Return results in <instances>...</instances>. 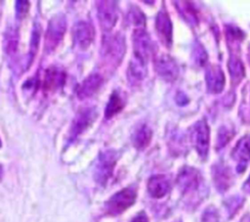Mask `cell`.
Segmentation results:
<instances>
[{
	"label": "cell",
	"instance_id": "6da1fadb",
	"mask_svg": "<svg viewBox=\"0 0 250 222\" xmlns=\"http://www.w3.org/2000/svg\"><path fill=\"white\" fill-rule=\"evenodd\" d=\"M126 51V41L122 34L104 35L101 47V56L104 61L112 66H118Z\"/></svg>",
	"mask_w": 250,
	"mask_h": 222
},
{
	"label": "cell",
	"instance_id": "7a4b0ae2",
	"mask_svg": "<svg viewBox=\"0 0 250 222\" xmlns=\"http://www.w3.org/2000/svg\"><path fill=\"white\" fill-rule=\"evenodd\" d=\"M67 22L62 13H58L49 21L47 30L44 39V51L45 53L54 52L60 45L66 31Z\"/></svg>",
	"mask_w": 250,
	"mask_h": 222
},
{
	"label": "cell",
	"instance_id": "3957f363",
	"mask_svg": "<svg viewBox=\"0 0 250 222\" xmlns=\"http://www.w3.org/2000/svg\"><path fill=\"white\" fill-rule=\"evenodd\" d=\"M117 159L118 153L113 149H107L100 153L94 169V178L99 185L104 186L107 183L113 174Z\"/></svg>",
	"mask_w": 250,
	"mask_h": 222
},
{
	"label": "cell",
	"instance_id": "277c9868",
	"mask_svg": "<svg viewBox=\"0 0 250 222\" xmlns=\"http://www.w3.org/2000/svg\"><path fill=\"white\" fill-rule=\"evenodd\" d=\"M137 191L134 187H127L112 195L104 203V210L108 215H118L134 204Z\"/></svg>",
	"mask_w": 250,
	"mask_h": 222
},
{
	"label": "cell",
	"instance_id": "5b68a950",
	"mask_svg": "<svg viewBox=\"0 0 250 222\" xmlns=\"http://www.w3.org/2000/svg\"><path fill=\"white\" fill-rule=\"evenodd\" d=\"M98 117V111L95 107L80 109L75 114L69 127L67 142L72 143L95 122Z\"/></svg>",
	"mask_w": 250,
	"mask_h": 222
},
{
	"label": "cell",
	"instance_id": "8992f818",
	"mask_svg": "<svg viewBox=\"0 0 250 222\" xmlns=\"http://www.w3.org/2000/svg\"><path fill=\"white\" fill-rule=\"evenodd\" d=\"M190 141L200 157L205 158L209 151L210 129L205 119H199L189 128Z\"/></svg>",
	"mask_w": 250,
	"mask_h": 222
},
{
	"label": "cell",
	"instance_id": "52a82bcc",
	"mask_svg": "<svg viewBox=\"0 0 250 222\" xmlns=\"http://www.w3.org/2000/svg\"><path fill=\"white\" fill-rule=\"evenodd\" d=\"M115 1H98L97 18L101 29L109 32L117 22L118 10Z\"/></svg>",
	"mask_w": 250,
	"mask_h": 222
},
{
	"label": "cell",
	"instance_id": "ba28073f",
	"mask_svg": "<svg viewBox=\"0 0 250 222\" xmlns=\"http://www.w3.org/2000/svg\"><path fill=\"white\" fill-rule=\"evenodd\" d=\"M71 35L73 46L79 51H85L95 39V29L90 22L79 21L72 26Z\"/></svg>",
	"mask_w": 250,
	"mask_h": 222
},
{
	"label": "cell",
	"instance_id": "9c48e42d",
	"mask_svg": "<svg viewBox=\"0 0 250 222\" xmlns=\"http://www.w3.org/2000/svg\"><path fill=\"white\" fill-rule=\"evenodd\" d=\"M154 70L161 79L167 82L175 81L180 72L177 62L168 54L156 56L154 59Z\"/></svg>",
	"mask_w": 250,
	"mask_h": 222
},
{
	"label": "cell",
	"instance_id": "30bf717a",
	"mask_svg": "<svg viewBox=\"0 0 250 222\" xmlns=\"http://www.w3.org/2000/svg\"><path fill=\"white\" fill-rule=\"evenodd\" d=\"M155 30L159 41L166 47L170 48L173 42V23L167 9L163 6L155 18Z\"/></svg>",
	"mask_w": 250,
	"mask_h": 222
},
{
	"label": "cell",
	"instance_id": "8fae6325",
	"mask_svg": "<svg viewBox=\"0 0 250 222\" xmlns=\"http://www.w3.org/2000/svg\"><path fill=\"white\" fill-rule=\"evenodd\" d=\"M200 181L201 177L198 170L190 166L182 167L177 176V184L183 194H189L197 190Z\"/></svg>",
	"mask_w": 250,
	"mask_h": 222
},
{
	"label": "cell",
	"instance_id": "7c38bea8",
	"mask_svg": "<svg viewBox=\"0 0 250 222\" xmlns=\"http://www.w3.org/2000/svg\"><path fill=\"white\" fill-rule=\"evenodd\" d=\"M148 59L133 53L128 65L127 78L131 84L141 83L147 75Z\"/></svg>",
	"mask_w": 250,
	"mask_h": 222
},
{
	"label": "cell",
	"instance_id": "4fadbf2b",
	"mask_svg": "<svg viewBox=\"0 0 250 222\" xmlns=\"http://www.w3.org/2000/svg\"><path fill=\"white\" fill-rule=\"evenodd\" d=\"M66 73L61 67L57 66H50L45 70L43 79V91L51 94L60 90L65 83Z\"/></svg>",
	"mask_w": 250,
	"mask_h": 222
},
{
	"label": "cell",
	"instance_id": "5bb4252c",
	"mask_svg": "<svg viewBox=\"0 0 250 222\" xmlns=\"http://www.w3.org/2000/svg\"><path fill=\"white\" fill-rule=\"evenodd\" d=\"M206 87L209 93H221L225 87V74L223 69L218 65H210L205 70Z\"/></svg>",
	"mask_w": 250,
	"mask_h": 222
},
{
	"label": "cell",
	"instance_id": "9a60e30c",
	"mask_svg": "<svg viewBox=\"0 0 250 222\" xmlns=\"http://www.w3.org/2000/svg\"><path fill=\"white\" fill-rule=\"evenodd\" d=\"M232 158L237 162V172H243L250 161V135L239 139L231 153Z\"/></svg>",
	"mask_w": 250,
	"mask_h": 222
},
{
	"label": "cell",
	"instance_id": "2e32d148",
	"mask_svg": "<svg viewBox=\"0 0 250 222\" xmlns=\"http://www.w3.org/2000/svg\"><path fill=\"white\" fill-rule=\"evenodd\" d=\"M104 83V78L100 73L89 74L77 87L76 96L79 100H85L98 92Z\"/></svg>",
	"mask_w": 250,
	"mask_h": 222
},
{
	"label": "cell",
	"instance_id": "e0dca14e",
	"mask_svg": "<svg viewBox=\"0 0 250 222\" xmlns=\"http://www.w3.org/2000/svg\"><path fill=\"white\" fill-rule=\"evenodd\" d=\"M171 185L169 179L162 174L152 175L147 181V192L155 199L163 198L170 191Z\"/></svg>",
	"mask_w": 250,
	"mask_h": 222
},
{
	"label": "cell",
	"instance_id": "ac0fdd59",
	"mask_svg": "<svg viewBox=\"0 0 250 222\" xmlns=\"http://www.w3.org/2000/svg\"><path fill=\"white\" fill-rule=\"evenodd\" d=\"M151 138L152 130L146 123L137 125L131 135L132 144L138 151L145 150L150 144Z\"/></svg>",
	"mask_w": 250,
	"mask_h": 222
},
{
	"label": "cell",
	"instance_id": "d6986e66",
	"mask_svg": "<svg viewBox=\"0 0 250 222\" xmlns=\"http://www.w3.org/2000/svg\"><path fill=\"white\" fill-rule=\"evenodd\" d=\"M126 105V96L120 90H113L110 94L104 109L105 119H111L118 114Z\"/></svg>",
	"mask_w": 250,
	"mask_h": 222
},
{
	"label": "cell",
	"instance_id": "ffe728a7",
	"mask_svg": "<svg viewBox=\"0 0 250 222\" xmlns=\"http://www.w3.org/2000/svg\"><path fill=\"white\" fill-rule=\"evenodd\" d=\"M213 179L218 191L225 192L231 185V172L229 168L223 163L216 164L213 167Z\"/></svg>",
	"mask_w": 250,
	"mask_h": 222
},
{
	"label": "cell",
	"instance_id": "44dd1931",
	"mask_svg": "<svg viewBox=\"0 0 250 222\" xmlns=\"http://www.w3.org/2000/svg\"><path fill=\"white\" fill-rule=\"evenodd\" d=\"M176 9L179 14L190 24L196 25L198 23V16L195 7L191 4V2L188 1H174Z\"/></svg>",
	"mask_w": 250,
	"mask_h": 222
},
{
	"label": "cell",
	"instance_id": "7402d4cb",
	"mask_svg": "<svg viewBox=\"0 0 250 222\" xmlns=\"http://www.w3.org/2000/svg\"><path fill=\"white\" fill-rule=\"evenodd\" d=\"M228 68H229L231 82L233 84H238L240 82V80L244 77V74H245L244 66H243L241 60L235 55L230 56L229 63H228Z\"/></svg>",
	"mask_w": 250,
	"mask_h": 222
},
{
	"label": "cell",
	"instance_id": "603a6c76",
	"mask_svg": "<svg viewBox=\"0 0 250 222\" xmlns=\"http://www.w3.org/2000/svg\"><path fill=\"white\" fill-rule=\"evenodd\" d=\"M19 44V31L17 27L10 26L7 28L4 36V49L7 54H15Z\"/></svg>",
	"mask_w": 250,
	"mask_h": 222
},
{
	"label": "cell",
	"instance_id": "cb8c5ba5",
	"mask_svg": "<svg viewBox=\"0 0 250 222\" xmlns=\"http://www.w3.org/2000/svg\"><path fill=\"white\" fill-rule=\"evenodd\" d=\"M40 36H41V27L40 24L34 23L30 35V42H29V50H28V58H27V67L30 66L32 63L40 42Z\"/></svg>",
	"mask_w": 250,
	"mask_h": 222
},
{
	"label": "cell",
	"instance_id": "d4e9b609",
	"mask_svg": "<svg viewBox=\"0 0 250 222\" xmlns=\"http://www.w3.org/2000/svg\"><path fill=\"white\" fill-rule=\"evenodd\" d=\"M243 37H244V34L239 27H236L233 25L226 26V38L228 41V45L230 46L232 50L238 48Z\"/></svg>",
	"mask_w": 250,
	"mask_h": 222
},
{
	"label": "cell",
	"instance_id": "484cf974",
	"mask_svg": "<svg viewBox=\"0 0 250 222\" xmlns=\"http://www.w3.org/2000/svg\"><path fill=\"white\" fill-rule=\"evenodd\" d=\"M127 20L128 22L137 26V28H144L146 23V17L143 11L136 5H132L130 9L128 10L127 14Z\"/></svg>",
	"mask_w": 250,
	"mask_h": 222
},
{
	"label": "cell",
	"instance_id": "4316f807",
	"mask_svg": "<svg viewBox=\"0 0 250 222\" xmlns=\"http://www.w3.org/2000/svg\"><path fill=\"white\" fill-rule=\"evenodd\" d=\"M191 59L197 67H203V66H205V64L207 62V59H208L207 52H206L204 46L198 41H196L193 44V48H192V52H191Z\"/></svg>",
	"mask_w": 250,
	"mask_h": 222
},
{
	"label": "cell",
	"instance_id": "83f0119b",
	"mask_svg": "<svg viewBox=\"0 0 250 222\" xmlns=\"http://www.w3.org/2000/svg\"><path fill=\"white\" fill-rule=\"evenodd\" d=\"M234 132L231 128L228 126H222L217 134V141H216V149L220 150L224 148L233 137Z\"/></svg>",
	"mask_w": 250,
	"mask_h": 222
},
{
	"label": "cell",
	"instance_id": "f1b7e54d",
	"mask_svg": "<svg viewBox=\"0 0 250 222\" xmlns=\"http://www.w3.org/2000/svg\"><path fill=\"white\" fill-rule=\"evenodd\" d=\"M30 8V3L28 1H16L15 10H16V18L18 20H22L28 13Z\"/></svg>",
	"mask_w": 250,
	"mask_h": 222
},
{
	"label": "cell",
	"instance_id": "f546056e",
	"mask_svg": "<svg viewBox=\"0 0 250 222\" xmlns=\"http://www.w3.org/2000/svg\"><path fill=\"white\" fill-rule=\"evenodd\" d=\"M243 201L244 200L241 199L240 197H233L229 200V213L231 214H234L240 207L241 205L243 204Z\"/></svg>",
	"mask_w": 250,
	"mask_h": 222
},
{
	"label": "cell",
	"instance_id": "4dcf8cb0",
	"mask_svg": "<svg viewBox=\"0 0 250 222\" xmlns=\"http://www.w3.org/2000/svg\"><path fill=\"white\" fill-rule=\"evenodd\" d=\"M175 100L179 106H186L188 103V98L183 92H178L175 97Z\"/></svg>",
	"mask_w": 250,
	"mask_h": 222
},
{
	"label": "cell",
	"instance_id": "1f68e13d",
	"mask_svg": "<svg viewBox=\"0 0 250 222\" xmlns=\"http://www.w3.org/2000/svg\"><path fill=\"white\" fill-rule=\"evenodd\" d=\"M37 83H38V80H37L36 77L29 78L28 80H26V81L23 83L22 88L27 89V90H31V89H34L35 86H37Z\"/></svg>",
	"mask_w": 250,
	"mask_h": 222
},
{
	"label": "cell",
	"instance_id": "d6a6232c",
	"mask_svg": "<svg viewBox=\"0 0 250 222\" xmlns=\"http://www.w3.org/2000/svg\"><path fill=\"white\" fill-rule=\"evenodd\" d=\"M131 222H149V221L145 212H140L132 219Z\"/></svg>",
	"mask_w": 250,
	"mask_h": 222
},
{
	"label": "cell",
	"instance_id": "836d02e7",
	"mask_svg": "<svg viewBox=\"0 0 250 222\" xmlns=\"http://www.w3.org/2000/svg\"><path fill=\"white\" fill-rule=\"evenodd\" d=\"M243 188H244V190H245L246 192H248V193L250 194V175H249L248 179L245 181V183H244V185H243Z\"/></svg>",
	"mask_w": 250,
	"mask_h": 222
},
{
	"label": "cell",
	"instance_id": "e575fe53",
	"mask_svg": "<svg viewBox=\"0 0 250 222\" xmlns=\"http://www.w3.org/2000/svg\"><path fill=\"white\" fill-rule=\"evenodd\" d=\"M240 222H250V216H249L248 214H247V215H244V216L241 218Z\"/></svg>",
	"mask_w": 250,
	"mask_h": 222
},
{
	"label": "cell",
	"instance_id": "d590c367",
	"mask_svg": "<svg viewBox=\"0 0 250 222\" xmlns=\"http://www.w3.org/2000/svg\"><path fill=\"white\" fill-rule=\"evenodd\" d=\"M247 57H248V62L250 63V45L248 47V54H247Z\"/></svg>",
	"mask_w": 250,
	"mask_h": 222
}]
</instances>
